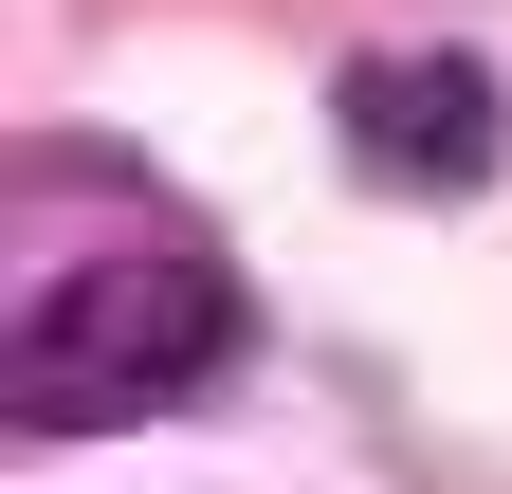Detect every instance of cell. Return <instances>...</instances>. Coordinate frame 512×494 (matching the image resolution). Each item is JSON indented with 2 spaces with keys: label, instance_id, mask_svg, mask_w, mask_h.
<instances>
[{
  "label": "cell",
  "instance_id": "1",
  "mask_svg": "<svg viewBox=\"0 0 512 494\" xmlns=\"http://www.w3.org/2000/svg\"><path fill=\"white\" fill-rule=\"evenodd\" d=\"M238 348H256V293H238V257L202 220L128 202L110 238H55V202H37L19 293H0V421H19V440H128V421L220 403Z\"/></svg>",
  "mask_w": 512,
  "mask_h": 494
},
{
  "label": "cell",
  "instance_id": "2",
  "mask_svg": "<svg viewBox=\"0 0 512 494\" xmlns=\"http://www.w3.org/2000/svg\"><path fill=\"white\" fill-rule=\"evenodd\" d=\"M330 147H348V183H384V202H476L512 165V92L458 37H384V55L330 74Z\"/></svg>",
  "mask_w": 512,
  "mask_h": 494
}]
</instances>
